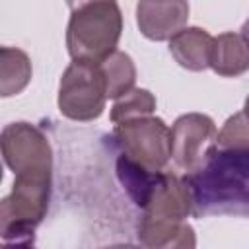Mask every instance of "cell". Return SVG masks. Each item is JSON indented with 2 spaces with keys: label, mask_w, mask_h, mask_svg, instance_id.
Wrapping results in <instances>:
<instances>
[{
  "label": "cell",
  "mask_w": 249,
  "mask_h": 249,
  "mask_svg": "<svg viewBox=\"0 0 249 249\" xmlns=\"http://www.w3.org/2000/svg\"><path fill=\"white\" fill-rule=\"evenodd\" d=\"M193 214H239L249 218V150L210 144L200 165L185 175Z\"/></svg>",
  "instance_id": "obj_1"
},
{
  "label": "cell",
  "mask_w": 249,
  "mask_h": 249,
  "mask_svg": "<svg viewBox=\"0 0 249 249\" xmlns=\"http://www.w3.org/2000/svg\"><path fill=\"white\" fill-rule=\"evenodd\" d=\"M123 31V14L115 0L88 4L72 12L66 27V47L74 60L101 62L113 51Z\"/></svg>",
  "instance_id": "obj_2"
},
{
  "label": "cell",
  "mask_w": 249,
  "mask_h": 249,
  "mask_svg": "<svg viewBox=\"0 0 249 249\" xmlns=\"http://www.w3.org/2000/svg\"><path fill=\"white\" fill-rule=\"evenodd\" d=\"M53 173L16 175L12 193L0 202V235L4 243L29 245L43 222L51 198Z\"/></svg>",
  "instance_id": "obj_3"
},
{
  "label": "cell",
  "mask_w": 249,
  "mask_h": 249,
  "mask_svg": "<svg viewBox=\"0 0 249 249\" xmlns=\"http://www.w3.org/2000/svg\"><path fill=\"white\" fill-rule=\"evenodd\" d=\"M107 88L99 62L74 60L58 86V111L72 121H93L105 109Z\"/></svg>",
  "instance_id": "obj_4"
},
{
  "label": "cell",
  "mask_w": 249,
  "mask_h": 249,
  "mask_svg": "<svg viewBox=\"0 0 249 249\" xmlns=\"http://www.w3.org/2000/svg\"><path fill=\"white\" fill-rule=\"evenodd\" d=\"M113 140L123 156L148 169H163L171 158V128L160 117H140L115 124Z\"/></svg>",
  "instance_id": "obj_5"
},
{
  "label": "cell",
  "mask_w": 249,
  "mask_h": 249,
  "mask_svg": "<svg viewBox=\"0 0 249 249\" xmlns=\"http://www.w3.org/2000/svg\"><path fill=\"white\" fill-rule=\"evenodd\" d=\"M2 156L14 175L53 173V150L49 138L31 123H10L0 136Z\"/></svg>",
  "instance_id": "obj_6"
},
{
  "label": "cell",
  "mask_w": 249,
  "mask_h": 249,
  "mask_svg": "<svg viewBox=\"0 0 249 249\" xmlns=\"http://www.w3.org/2000/svg\"><path fill=\"white\" fill-rule=\"evenodd\" d=\"M212 140H216V124L208 115H181L171 126V158L175 165L185 173L195 171Z\"/></svg>",
  "instance_id": "obj_7"
},
{
  "label": "cell",
  "mask_w": 249,
  "mask_h": 249,
  "mask_svg": "<svg viewBox=\"0 0 249 249\" xmlns=\"http://www.w3.org/2000/svg\"><path fill=\"white\" fill-rule=\"evenodd\" d=\"M189 21V0H138L136 23L150 41H169Z\"/></svg>",
  "instance_id": "obj_8"
},
{
  "label": "cell",
  "mask_w": 249,
  "mask_h": 249,
  "mask_svg": "<svg viewBox=\"0 0 249 249\" xmlns=\"http://www.w3.org/2000/svg\"><path fill=\"white\" fill-rule=\"evenodd\" d=\"M138 241L146 247H165V249H181L195 247V231L185 220L171 218H156V216H140L138 222Z\"/></svg>",
  "instance_id": "obj_9"
},
{
  "label": "cell",
  "mask_w": 249,
  "mask_h": 249,
  "mask_svg": "<svg viewBox=\"0 0 249 249\" xmlns=\"http://www.w3.org/2000/svg\"><path fill=\"white\" fill-rule=\"evenodd\" d=\"M214 37L200 27H185L169 39V53L175 62L191 72H202L210 66Z\"/></svg>",
  "instance_id": "obj_10"
},
{
  "label": "cell",
  "mask_w": 249,
  "mask_h": 249,
  "mask_svg": "<svg viewBox=\"0 0 249 249\" xmlns=\"http://www.w3.org/2000/svg\"><path fill=\"white\" fill-rule=\"evenodd\" d=\"M210 68L218 76L235 78L249 70V39L243 33H220L214 37Z\"/></svg>",
  "instance_id": "obj_11"
},
{
  "label": "cell",
  "mask_w": 249,
  "mask_h": 249,
  "mask_svg": "<svg viewBox=\"0 0 249 249\" xmlns=\"http://www.w3.org/2000/svg\"><path fill=\"white\" fill-rule=\"evenodd\" d=\"M31 58L16 47L0 49V95L10 97L21 93L31 80Z\"/></svg>",
  "instance_id": "obj_12"
},
{
  "label": "cell",
  "mask_w": 249,
  "mask_h": 249,
  "mask_svg": "<svg viewBox=\"0 0 249 249\" xmlns=\"http://www.w3.org/2000/svg\"><path fill=\"white\" fill-rule=\"evenodd\" d=\"M101 74L105 78L107 97H121L128 89L134 88L136 82V66L132 58L123 51H113L109 56H105L99 62Z\"/></svg>",
  "instance_id": "obj_13"
},
{
  "label": "cell",
  "mask_w": 249,
  "mask_h": 249,
  "mask_svg": "<svg viewBox=\"0 0 249 249\" xmlns=\"http://www.w3.org/2000/svg\"><path fill=\"white\" fill-rule=\"evenodd\" d=\"M156 111V97L144 89V88H132L121 97L111 107V121L115 124L130 121V119H140L148 117Z\"/></svg>",
  "instance_id": "obj_14"
},
{
  "label": "cell",
  "mask_w": 249,
  "mask_h": 249,
  "mask_svg": "<svg viewBox=\"0 0 249 249\" xmlns=\"http://www.w3.org/2000/svg\"><path fill=\"white\" fill-rule=\"evenodd\" d=\"M216 146L231 150H249V117L245 111L231 115L220 132H216Z\"/></svg>",
  "instance_id": "obj_15"
},
{
  "label": "cell",
  "mask_w": 249,
  "mask_h": 249,
  "mask_svg": "<svg viewBox=\"0 0 249 249\" xmlns=\"http://www.w3.org/2000/svg\"><path fill=\"white\" fill-rule=\"evenodd\" d=\"M95 2H105V0H66L68 8H70L72 12L78 10V8H84V6H88V4H95Z\"/></svg>",
  "instance_id": "obj_16"
},
{
  "label": "cell",
  "mask_w": 249,
  "mask_h": 249,
  "mask_svg": "<svg viewBox=\"0 0 249 249\" xmlns=\"http://www.w3.org/2000/svg\"><path fill=\"white\" fill-rule=\"evenodd\" d=\"M241 33H243V35H245V37L249 39V19H247V21L243 23V29H241Z\"/></svg>",
  "instance_id": "obj_17"
},
{
  "label": "cell",
  "mask_w": 249,
  "mask_h": 249,
  "mask_svg": "<svg viewBox=\"0 0 249 249\" xmlns=\"http://www.w3.org/2000/svg\"><path fill=\"white\" fill-rule=\"evenodd\" d=\"M243 111H245L247 117H249V95H247V99H245V107H243Z\"/></svg>",
  "instance_id": "obj_18"
}]
</instances>
